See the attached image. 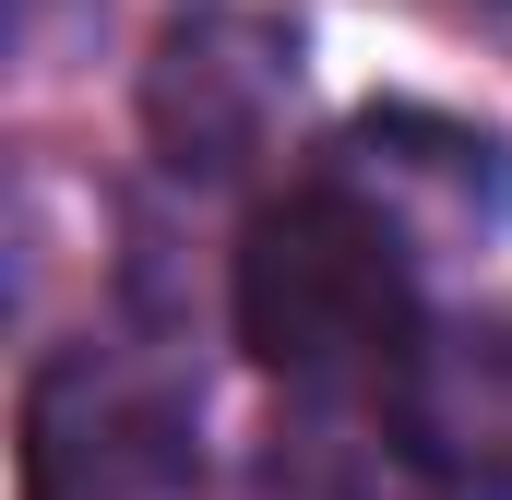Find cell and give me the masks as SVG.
Wrapping results in <instances>:
<instances>
[{
    "label": "cell",
    "mask_w": 512,
    "mask_h": 500,
    "mask_svg": "<svg viewBox=\"0 0 512 500\" xmlns=\"http://www.w3.org/2000/svg\"><path fill=\"white\" fill-rule=\"evenodd\" d=\"M227 310H239V346L274 381H298V393L393 381L405 346H417V239L370 191L310 179V191L251 215Z\"/></svg>",
    "instance_id": "1"
},
{
    "label": "cell",
    "mask_w": 512,
    "mask_h": 500,
    "mask_svg": "<svg viewBox=\"0 0 512 500\" xmlns=\"http://www.w3.org/2000/svg\"><path fill=\"white\" fill-rule=\"evenodd\" d=\"M24 500H203V453L179 393L72 346L24 393Z\"/></svg>",
    "instance_id": "2"
},
{
    "label": "cell",
    "mask_w": 512,
    "mask_h": 500,
    "mask_svg": "<svg viewBox=\"0 0 512 500\" xmlns=\"http://www.w3.org/2000/svg\"><path fill=\"white\" fill-rule=\"evenodd\" d=\"M286 108H298V24L251 12V0L179 12L143 60V131L179 179H239Z\"/></svg>",
    "instance_id": "3"
},
{
    "label": "cell",
    "mask_w": 512,
    "mask_h": 500,
    "mask_svg": "<svg viewBox=\"0 0 512 500\" xmlns=\"http://www.w3.org/2000/svg\"><path fill=\"white\" fill-rule=\"evenodd\" d=\"M334 179H346V191H370L393 227L417 239V262H429L441 239H489V227H501V203H512L501 131L441 120V108H370V120H346Z\"/></svg>",
    "instance_id": "4"
},
{
    "label": "cell",
    "mask_w": 512,
    "mask_h": 500,
    "mask_svg": "<svg viewBox=\"0 0 512 500\" xmlns=\"http://www.w3.org/2000/svg\"><path fill=\"white\" fill-rule=\"evenodd\" d=\"M393 429L453 500H512V322H417Z\"/></svg>",
    "instance_id": "5"
},
{
    "label": "cell",
    "mask_w": 512,
    "mask_h": 500,
    "mask_svg": "<svg viewBox=\"0 0 512 500\" xmlns=\"http://www.w3.org/2000/svg\"><path fill=\"white\" fill-rule=\"evenodd\" d=\"M274 500H453L429 465H417V441L393 429V441H358V429H274Z\"/></svg>",
    "instance_id": "6"
}]
</instances>
